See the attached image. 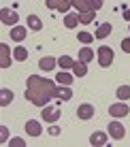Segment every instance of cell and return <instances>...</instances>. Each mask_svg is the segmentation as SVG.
Returning a JSON list of instances; mask_svg holds the SVG:
<instances>
[{
    "mask_svg": "<svg viewBox=\"0 0 130 147\" xmlns=\"http://www.w3.org/2000/svg\"><path fill=\"white\" fill-rule=\"evenodd\" d=\"M96 58H98V64H100L102 68L111 66L113 64V49L107 47V45H102V47L96 49Z\"/></svg>",
    "mask_w": 130,
    "mask_h": 147,
    "instance_id": "cell-1",
    "label": "cell"
},
{
    "mask_svg": "<svg viewBox=\"0 0 130 147\" xmlns=\"http://www.w3.org/2000/svg\"><path fill=\"white\" fill-rule=\"evenodd\" d=\"M128 102L126 100H122V102H113L111 107H109V113H111V117H115V119H119V117H126L128 115Z\"/></svg>",
    "mask_w": 130,
    "mask_h": 147,
    "instance_id": "cell-2",
    "label": "cell"
},
{
    "mask_svg": "<svg viewBox=\"0 0 130 147\" xmlns=\"http://www.w3.org/2000/svg\"><path fill=\"white\" fill-rule=\"evenodd\" d=\"M107 132H109V136H111V139L122 141L124 134H126V130H124L122 121H111V124H109V128H107Z\"/></svg>",
    "mask_w": 130,
    "mask_h": 147,
    "instance_id": "cell-3",
    "label": "cell"
},
{
    "mask_svg": "<svg viewBox=\"0 0 130 147\" xmlns=\"http://www.w3.org/2000/svg\"><path fill=\"white\" fill-rule=\"evenodd\" d=\"M26 132L28 136H41L43 134V126L38 119H28L26 121Z\"/></svg>",
    "mask_w": 130,
    "mask_h": 147,
    "instance_id": "cell-4",
    "label": "cell"
},
{
    "mask_svg": "<svg viewBox=\"0 0 130 147\" xmlns=\"http://www.w3.org/2000/svg\"><path fill=\"white\" fill-rule=\"evenodd\" d=\"M77 117L79 119H92L94 117V105H90V102L79 105L77 107Z\"/></svg>",
    "mask_w": 130,
    "mask_h": 147,
    "instance_id": "cell-5",
    "label": "cell"
},
{
    "mask_svg": "<svg viewBox=\"0 0 130 147\" xmlns=\"http://www.w3.org/2000/svg\"><path fill=\"white\" fill-rule=\"evenodd\" d=\"M0 15H2V24L4 26H17V13L15 11H9V9H2L0 11Z\"/></svg>",
    "mask_w": 130,
    "mask_h": 147,
    "instance_id": "cell-6",
    "label": "cell"
},
{
    "mask_svg": "<svg viewBox=\"0 0 130 147\" xmlns=\"http://www.w3.org/2000/svg\"><path fill=\"white\" fill-rule=\"evenodd\" d=\"M60 119V109H53V107H43V121H49V124H53V121Z\"/></svg>",
    "mask_w": 130,
    "mask_h": 147,
    "instance_id": "cell-7",
    "label": "cell"
},
{
    "mask_svg": "<svg viewBox=\"0 0 130 147\" xmlns=\"http://www.w3.org/2000/svg\"><path fill=\"white\" fill-rule=\"evenodd\" d=\"M51 96H56V98H60V100H71V98H73V90L68 88V85H62V88H53Z\"/></svg>",
    "mask_w": 130,
    "mask_h": 147,
    "instance_id": "cell-8",
    "label": "cell"
},
{
    "mask_svg": "<svg viewBox=\"0 0 130 147\" xmlns=\"http://www.w3.org/2000/svg\"><path fill=\"white\" fill-rule=\"evenodd\" d=\"M107 141H109V132L107 134H104V132H94L92 136H90V145H94V147L107 145Z\"/></svg>",
    "mask_w": 130,
    "mask_h": 147,
    "instance_id": "cell-9",
    "label": "cell"
},
{
    "mask_svg": "<svg viewBox=\"0 0 130 147\" xmlns=\"http://www.w3.org/2000/svg\"><path fill=\"white\" fill-rule=\"evenodd\" d=\"M111 30H113V26L109 22L107 24H100V26L96 28V32H94V36H96V38H107L109 34H111Z\"/></svg>",
    "mask_w": 130,
    "mask_h": 147,
    "instance_id": "cell-10",
    "label": "cell"
},
{
    "mask_svg": "<svg viewBox=\"0 0 130 147\" xmlns=\"http://www.w3.org/2000/svg\"><path fill=\"white\" fill-rule=\"evenodd\" d=\"M26 34H28L26 32V26H13V30H11V38L17 40V43L26 38Z\"/></svg>",
    "mask_w": 130,
    "mask_h": 147,
    "instance_id": "cell-11",
    "label": "cell"
},
{
    "mask_svg": "<svg viewBox=\"0 0 130 147\" xmlns=\"http://www.w3.org/2000/svg\"><path fill=\"white\" fill-rule=\"evenodd\" d=\"M56 64H58L56 58H41L38 60V68H43V70H53Z\"/></svg>",
    "mask_w": 130,
    "mask_h": 147,
    "instance_id": "cell-12",
    "label": "cell"
},
{
    "mask_svg": "<svg viewBox=\"0 0 130 147\" xmlns=\"http://www.w3.org/2000/svg\"><path fill=\"white\" fill-rule=\"evenodd\" d=\"M28 28L30 30H34V32H38V30L43 28V22H41V17H36V15H28Z\"/></svg>",
    "mask_w": 130,
    "mask_h": 147,
    "instance_id": "cell-13",
    "label": "cell"
},
{
    "mask_svg": "<svg viewBox=\"0 0 130 147\" xmlns=\"http://www.w3.org/2000/svg\"><path fill=\"white\" fill-rule=\"evenodd\" d=\"M77 24H81V22H79V13H66V17H64V26H66V28H75Z\"/></svg>",
    "mask_w": 130,
    "mask_h": 147,
    "instance_id": "cell-14",
    "label": "cell"
},
{
    "mask_svg": "<svg viewBox=\"0 0 130 147\" xmlns=\"http://www.w3.org/2000/svg\"><path fill=\"white\" fill-rule=\"evenodd\" d=\"M73 75H75V77H86V75H88V66H86V62H75V66H73Z\"/></svg>",
    "mask_w": 130,
    "mask_h": 147,
    "instance_id": "cell-15",
    "label": "cell"
},
{
    "mask_svg": "<svg viewBox=\"0 0 130 147\" xmlns=\"http://www.w3.org/2000/svg\"><path fill=\"white\" fill-rule=\"evenodd\" d=\"M92 60H94V51H92V49H90V47H83L81 49V51H79V62H92Z\"/></svg>",
    "mask_w": 130,
    "mask_h": 147,
    "instance_id": "cell-16",
    "label": "cell"
},
{
    "mask_svg": "<svg viewBox=\"0 0 130 147\" xmlns=\"http://www.w3.org/2000/svg\"><path fill=\"white\" fill-rule=\"evenodd\" d=\"M11 100H13V92H11V90H7V88L0 90V105H2V107H7Z\"/></svg>",
    "mask_w": 130,
    "mask_h": 147,
    "instance_id": "cell-17",
    "label": "cell"
},
{
    "mask_svg": "<svg viewBox=\"0 0 130 147\" xmlns=\"http://www.w3.org/2000/svg\"><path fill=\"white\" fill-rule=\"evenodd\" d=\"M56 81H58V83H62V85H71V83H73V75H71V73H64V70H62V73H58Z\"/></svg>",
    "mask_w": 130,
    "mask_h": 147,
    "instance_id": "cell-18",
    "label": "cell"
},
{
    "mask_svg": "<svg viewBox=\"0 0 130 147\" xmlns=\"http://www.w3.org/2000/svg\"><path fill=\"white\" fill-rule=\"evenodd\" d=\"M73 7L77 9V13H86V11H90L88 0H73Z\"/></svg>",
    "mask_w": 130,
    "mask_h": 147,
    "instance_id": "cell-19",
    "label": "cell"
},
{
    "mask_svg": "<svg viewBox=\"0 0 130 147\" xmlns=\"http://www.w3.org/2000/svg\"><path fill=\"white\" fill-rule=\"evenodd\" d=\"M58 64H60V68H73L75 66V60L71 58V55H62V58L58 60Z\"/></svg>",
    "mask_w": 130,
    "mask_h": 147,
    "instance_id": "cell-20",
    "label": "cell"
},
{
    "mask_svg": "<svg viewBox=\"0 0 130 147\" xmlns=\"http://www.w3.org/2000/svg\"><path fill=\"white\" fill-rule=\"evenodd\" d=\"M13 58L19 60V62H24V60H28V51H26L24 47H15V49H13Z\"/></svg>",
    "mask_w": 130,
    "mask_h": 147,
    "instance_id": "cell-21",
    "label": "cell"
},
{
    "mask_svg": "<svg viewBox=\"0 0 130 147\" xmlns=\"http://www.w3.org/2000/svg\"><path fill=\"white\" fill-rule=\"evenodd\" d=\"M117 98L119 100H128L130 98V85H119L117 88Z\"/></svg>",
    "mask_w": 130,
    "mask_h": 147,
    "instance_id": "cell-22",
    "label": "cell"
},
{
    "mask_svg": "<svg viewBox=\"0 0 130 147\" xmlns=\"http://www.w3.org/2000/svg\"><path fill=\"white\" fill-rule=\"evenodd\" d=\"M77 38H79V43L90 45V43L94 40V34H90V32H86V30H83V32H79V34H77Z\"/></svg>",
    "mask_w": 130,
    "mask_h": 147,
    "instance_id": "cell-23",
    "label": "cell"
},
{
    "mask_svg": "<svg viewBox=\"0 0 130 147\" xmlns=\"http://www.w3.org/2000/svg\"><path fill=\"white\" fill-rule=\"evenodd\" d=\"M94 13H96V11H86V13H79V22H81V24H92V22H94Z\"/></svg>",
    "mask_w": 130,
    "mask_h": 147,
    "instance_id": "cell-24",
    "label": "cell"
},
{
    "mask_svg": "<svg viewBox=\"0 0 130 147\" xmlns=\"http://www.w3.org/2000/svg\"><path fill=\"white\" fill-rule=\"evenodd\" d=\"M0 51H2V68H7L9 64H11V60L7 58V51H9V47H7V45H0Z\"/></svg>",
    "mask_w": 130,
    "mask_h": 147,
    "instance_id": "cell-25",
    "label": "cell"
},
{
    "mask_svg": "<svg viewBox=\"0 0 130 147\" xmlns=\"http://www.w3.org/2000/svg\"><path fill=\"white\" fill-rule=\"evenodd\" d=\"M88 4H90V11H98L102 7V0H88Z\"/></svg>",
    "mask_w": 130,
    "mask_h": 147,
    "instance_id": "cell-26",
    "label": "cell"
},
{
    "mask_svg": "<svg viewBox=\"0 0 130 147\" xmlns=\"http://www.w3.org/2000/svg\"><path fill=\"white\" fill-rule=\"evenodd\" d=\"M71 7H73V0H64V2L60 4L58 9H60V11H62V13H66V11H68V9H71Z\"/></svg>",
    "mask_w": 130,
    "mask_h": 147,
    "instance_id": "cell-27",
    "label": "cell"
},
{
    "mask_svg": "<svg viewBox=\"0 0 130 147\" xmlns=\"http://www.w3.org/2000/svg\"><path fill=\"white\" fill-rule=\"evenodd\" d=\"M9 145H11V147H24V145H26V141H24V139H11V141H9Z\"/></svg>",
    "mask_w": 130,
    "mask_h": 147,
    "instance_id": "cell-28",
    "label": "cell"
},
{
    "mask_svg": "<svg viewBox=\"0 0 130 147\" xmlns=\"http://www.w3.org/2000/svg\"><path fill=\"white\" fill-rule=\"evenodd\" d=\"M122 49H124L126 53H130V38H124V40H122Z\"/></svg>",
    "mask_w": 130,
    "mask_h": 147,
    "instance_id": "cell-29",
    "label": "cell"
},
{
    "mask_svg": "<svg viewBox=\"0 0 130 147\" xmlns=\"http://www.w3.org/2000/svg\"><path fill=\"white\" fill-rule=\"evenodd\" d=\"M0 134H2V136H0V141H2V143H7V136H9V132H7V128H4V126L0 128Z\"/></svg>",
    "mask_w": 130,
    "mask_h": 147,
    "instance_id": "cell-30",
    "label": "cell"
},
{
    "mask_svg": "<svg viewBox=\"0 0 130 147\" xmlns=\"http://www.w3.org/2000/svg\"><path fill=\"white\" fill-rule=\"evenodd\" d=\"M49 134H60V128L58 126H51V128H49Z\"/></svg>",
    "mask_w": 130,
    "mask_h": 147,
    "instance_id": "cell-31",
    "label": "cell"
},
{
    "mask_svg": "<svg viewBox=\"0 0 130 147\" xmlns=\"http://www.w3.org/2000/svg\"><path fill=\"white\" fill-rule=\"evenodd\" d=\"M124 19H126V22H130V9H126V11H124Z\"/></svg>",
    "mask_w": 130,
    "mask_h": 147,
    "instance_id": "cell-32",
    "label": "cell"
}]
</instances>
